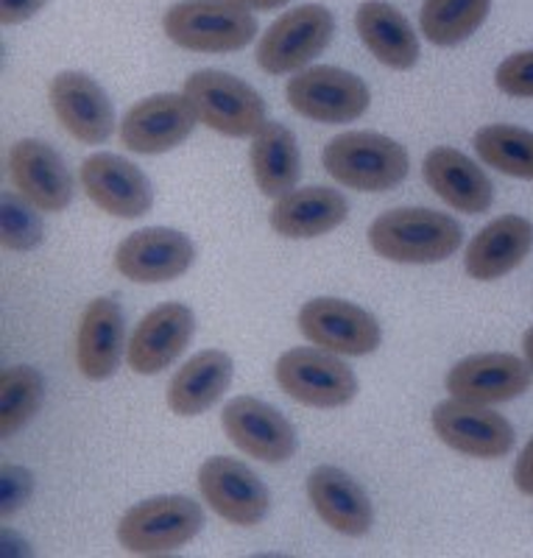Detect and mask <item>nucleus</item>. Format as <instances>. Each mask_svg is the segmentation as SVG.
<instances>
[{
    "label": "nucleus",
    "mask_w": 533,
    "mask_h": 558,
    "mask_svg": "<svg viewBox=\"0 0 533 558\" xmlns=\"http://www.w3.org/2000/svg\"><path fill=\"white\" fill-rule=\"evenodd\" d=\"M461 243V223L427 207L388 209L368 227V246L375 248L377 257L402 266L445 263Z\"/></svg>",
    "instance_id": "nucleus-1"
},
{
    "label": "nucleus",
    "mask_w": 533,
    "mask_h": 558,
    "mask_svg": "<svg viewBox=\"0 0 533 558\" xmlns=\"http://www.w3.org/2000/svg\"><path fill=\"white\" fill-rule=\"evenodd\" d=\"M324 171L358 193H386L411 171L405 146L380 132H343L322 151Z\"/></svg>",
    "instance_id": "nucleus-2"
},
{
    "label": "nucleus",
    "mask_w": 533,
    "mask_h": 558,
    "mask_svg": "<svg viewBox=\"0 0 533 558\" xmlns=\"http://www.w3.org/2000/svg\"><path fill=\"white\" fill-rule=\"evenodd\" d=\"M168 39L184 51L235 53L246 48L261 26L235 0H182L162 17Z\"/></svg>",
    "instance_id": "nucleus-3"
},
{
    "label": "nucleus",
    "mask_w": 533,
    "mask_h": 558,
    "mask_svg": "<svg viewBox=\"0 0 533 558\" xmlns=\"http://www.w3.org/2000/svg\"><path fill=\"white\" fill-rule=\"evenodd\" d=\"M204 527V511L184 495H162L132 506L118 522V542L132 556H168L191 545Z\"/></svg>",
    "instance_id": "nucleus-4"
},
{
    "label": "nucleus",
    "mask_w": 533,
    "mask_h": 558,
    "mask_svg": "<svg viewBox=\"0 0 533 558\" xmlns=\"http://www.w3.org/2000/svg\"><path fill=\"white\" fill-rule=\"evenodd\" d=\"M184 96L196 109L198 123L223 137H254L268 123L261 93L223 70L193 73L184 82Z\"/></svg>",
    "instance_id": "nucleus-5"
},
{
    "label": "nucleus",
    "mask_w": 533,
    "mask_h": 558,
    "mask_svg": "<svg viewBox=\"0 0 533 558\" xmlns=\"http://www.w3.org/2000/svg\"><path fill=\"white\" fill-rule=\"evenodd\" d=\"M336 34V17L322 3H305L277 17L257 43V64L268 76H286L311 68L327 51Z\"/></svg>",
    "instance_id": "nucleus-6"
},
{
    "label": "nucleus",
    "mask_w": 533,
    "mask_h": 558,
    "mask_svg": "<svg viewBox=\"0 0 533 558\" xmlns=\"http://www.w3.org/2000/svg\"><path fill=\"white\" fill-rule=\"evenodd\" d=\"M286 101L293 112L316 123H352L372 104L366 82L332 64H313L299 70L286 84Z\"/></svg>",
    "instance_id": "nucleus-7"
},
{
    "label": "nucleus",
    "mask_w": 533,
    "mask_h": 558,
    "mask_svg": "<svg viewBox=\"0 0 533 558\" xmlns=\"http://www.w3.org/2000/svg\"><path fill=\"white\" fill-rule=\"evenodd\" d=\"M274 375L291 400L307 408H343L355 400L358 377L341 355L327 349H288L280 355Z\"/></svg>",
    "instance_id": "nucleus-8"
},
{
    "label": "nucleus",
    "mask_w": 533,
    "mask_h": 558,
    "mask_svg": "<svg viewBox=\"0 0 533 558\" xmlns=\"http://www.w3.org/2000/svg\"><path fill=\"white\" fill-rule=\"evenodd\" d=\"M299 332L327 352L341 357L372 355L383 341L377 318L347 299H311L299 311Z\"/></svg>",
    "instance_id": "nucleus-9"
},
{
    "label": "nucleus",
    "mask_w": 533,
    "mask_h": 558,
    "mask_svg": "<svg viewBox=\"0 0 533 558\" xmlns=\"http://www.w3.org/2000/svg\"><path fill=\"white\" fill-rule=\"evenodd\" d=\"M433 430L450 450L481 461L506 458L517 441L514 427L502 413L456 397L433 408Z\"/></svg>",
    "instance_id": "nucleus-10"
},
{
    "label": "nucleus",
    "mask_w": 533,
    "mask_h": 558,
    "mask_svg": "<svg viewBox=\"0 0 533 558\" xmlns=\"http://www.w3.org/2000/svg\"><path fill=\"white\" fill-rule=\"evenodd\" d=\"M198 492L204 502L232 525H261L268 514V488L238 458H207L198 470Z\"/></svg>",
    "instance_id": "nucleus-11"
},
{
    "label": "nucleus",
    "mask_w": 533,
    "mask_h": 558,
    "mask_svg": "<svg viewBox=\"0 0 533 558\" xmlns=\"http://www.w3.org/2000/svg\"><path fill=\"white\" fill-rule=\"evenodd\" d=\"M229 441L263 463H286L296 452V430L280 411L257 397H235L221 411Z\"/></svg>",
    "instance_id": "nucleus-12"
},
{
    "label": "nucleus",
    "mask_w": 533,
    "mask_h": 558,
    "mask_svg": "<svg viewBox=\"0 0 533 558\" xmlns=\"http://www.w3.org/2000/svg\"><path fill=\"white\" fill-rule=\"evenodd\" d=\"M87 198L114 218H143L154 204V187L141 168L121 154H89L78 168Z\"/></svg>",
    "instance_id": "nucleus-13"
},
{
    "label": "nucleus",
    "mask_w": 533,
    "mask_h": 558,
    "mask_svg": "<svg viewBox=\"0 0 533 558\" xmlns=\"http://www.w3.org/2000/svg\"><path fill=\"white\" fill-rule=\"evenodd\" d=\"M196 260V246L184 232L152 227L132 232L114 248V268L137 286H159L182 277Z\"/></svg>",
    "instance_id": "nucleus-14"
},
{
    "label": "nucleus",
    "mask_w": 533,
    "mask_h": 558,
    "mask_svg": "<svg viewBox=\"0 0 533 558\" xmlns=\"http://www.w3.org/2000/svg\"><path fill=\"white\" fill-rule=\"evenodd\" d=\"M198 123V114L187 96L159 93L134 104L121 121L123 146L134 154H166L182 146Z\"/></svg>",
    "instance_id": "nucleus-15"
},
{
    "label": "nucleus",
    "mask_w": 533,
    "mask_h": 558,
    "mask_svg": "<svg viewBox=\"0 0 533 558\" xmlns=\"http://www.w3.org/2000/svg\"><path fill=\"white\" fill-rule=\"evenodd\" d=\"M533 372L528 361L508 352H481L458 361L447 375L450 397L475 405L511 402L531 388Z\"/></svg>",
    "instance_id": "nucleus-16"
},
{
    "label": "nucleus",
    "mask_w": 533,
    "mask_h": 558,
    "mask_svg": "<svg viewBox=\"0 0 533 558\" xmlns=\"http://www.w3.org/2000/svg\"><path fill=\"white\" fill-rule=\"evenodd\" d=\"M196 332V316L182 302H166L154 307L134 327L132 341L126 347V357L132 372L137 375H159L166 372L184 349L191 347Z\"/></svg>",
    "instance_id": "nucleus-17"
},
{
    "label": "nucleus",
    "mask_w": 533,
    "mask_h": 558,
    "mask_svg": "<svg viewBox=\"0 0 533 558\" xmlns=\"http://www.w3.org/2000/svg\"><path fill=\"white\" fill-rule=\"evenodd\" d=\"M59 126L78 143L101 146L114 132V109L101 87L87 73L64 70L48 89Z\"/></svg>",
    "instance_id": "nucleus-18"
},
{
    "label": "nucleus",
    "mask_w": 533,
    "mask_h": 558,
    "mask_svg": "<svg viewBox=\"0 0 533 558\" xmlns=\"http://www.w3.org/2000/svg\"><path fill=\"white\" fill-rule=\"evenodd\" d=\"M9 173L20 198L39 213H62L73 202V177L64 159L43 140H20L9 154Z\"/></svg>",
    "instance_id": "nucleus-19"
},
{
    "label": "nucleus",
    "mask_w": 533,
    "mask_h": 558,
    "mask_svg": "<svg viewBox=\"0 0 533 558\" xmlns=\"http://www.w3.org/2000/svg\"><path fill=\"white\" fill-rule=\"evenodd\" d=\"M422 173L433 193H436L447 207L467 213V216H483L495 202V187L477 162H472L467 154L458 148L438 146L427 151L422 162Z\"/></svg>",
    "instance_id": "nucleus-20"
},
{
    "label": "nucleus",
    "mask_w": 533,
    "mask_h": 558,
    "mask_svg": "<svg viewBox=\"0 0 533 558\" xmlns=\"http://www.w3.org/2000/svg\"><path fill=\"white\" fill-rule=\"evenodd\" d=\"M307 497L324 525L343 536H366L375 525V508L363 486L338 466H316L307 477Z\"/></svg>",
    "instance_id": "nucleus-21"
},
{
    "label": "nucleus",
    "mask_w": 533,
    "mask_h": 558,
    "mask_svg": "<svg viewBox=\"0 0 533 558\" xmlns=\"http://www.w3.org/2000/svg\"><path fill=\"white\" fill-rule=\"evenodd\" d=\"M347 216H350L347 196L341 191L316 184V187H302V191H291L277 198L268 213V223L280 238L311 241L341 227Z\"/></svg>",
    "instance_id": "nucleus-22"
},
{
    "label": "nucleus",
    "mask_w": 533,
    "mask_h": 558,
    "mask_svg": "<svg viewBox=\"0 0 533 558\" xmlns=\"http://www.w3.org/2000/svg\"><path fill=\"white\" fill-rule=\"evenodd\" d=\"M533 248V223L522 216L489 221L467 246L463 268L477 282H495L522 266Z\"/></svg>",
    "instance_id": "nucleus-23"
},
{
    "label": "nucleus",
    "mask_w": 533,
    "mask_h": 558,
    "mask_svg": "<svg viewBox=\"0 0 533 558\" xmlns=\"http://www.w3.org/2000/svg\"><path fill=\"white\" fill-rule=\"evenodd\" d=\"M123 311L114 299H93L78 324L76 363L87 380L101 383L118 372L123 357Z\"/></svg>",
    "instance_id": "nucleus-24"
},
{
    "label": "nucleus",
    "mask_w": 533,
    "mask_h": 558,
    "mask_svg": "<svg viewBox=\"0 0 533 558\" xmlns=\"http://www.w3.org/2000/svg\"><path fill=\"white\" fill-rule=\"evenodd\" d=\"M355 28L372 57L391 70H411L420 62V37L400 9L386 0H366L355 12Z\"/></svg>",
    "instance_id": "nucleus-25"
},
{
    "label": "nucleus",
    "mask_w": 533,
    "mask_h": 558,
    "mask_svg": "<svg viewBox=\"0 0 533 558\" xmlns=\"http://www.w3.org/2000/svg\"><path fill=\"white\" fill-rule=\"evenodd\" d=\"M235 363L221 349H204L179 368L168 383V408L177 416H198L218 405L232 383Z\"/></svg>",
    "instance_id": "nucleus-26"
},
{
    "label": "nucleus",
    "mask_w": 533,
    "mask_h": 558,
    "mask_svg": "<svg viewBox=\"0 0 533 558\" xmlns=\"http://www.w3.org/2000/svg\"><path fill=\"white\" fill-rule=\"evenodd\" d=\"M249 162H252L254 182L263 196H286L302 177V154H299L296 137L282 123H266L254 134Z\"/></svg>",
    "instance_id": "nucleus-27"
},
{
    "label": "nucleus",
    "mask_w": 533,
    "mask_h": 558,
    "mask_svg": "<svg viewBox=\"0 0 533 558\" xmlns=\"http://www.w3.org/2000/svg\"><path fill=\"white\" fill-rule=\"evenodd\" d=\"M492 0H425L420 12L422 37L438 48L461 45L486 23Z\"/></svg>",
    "instance_id": "nucleus-28"
},
{
    "label": "nucleus",
    "mask_w": 533,
    "mask_h": 558,
    "mask_svg": "<svg viewBox=\"0 0 533 558\" xmlns=\"http://www.w3.org/2000/svg\"><path fill=\"white\" fill-rule=\"evenodd\" d=\"M477 157L495 171L514 179H533V132L508 123H492L477 129L475 134Z\"/></svg>",
    "instance_id": "nucleus-29"
},
{
    "label": "nucleus",
    "mask_w": 533,
    "mask_h": 558,
    "mask_svg": "<svg viewBox=\"0 0 533 558\" xmlns=\"http://www.w3.org/2000/svg\"><path fill=\"white\" fill-rule=\"evenodd\" d=\"M43 393L45 380L37 368H3V375H0V433H3V438H12L37 416L39 405H43Z\"/></svg>",
    "instance_id": "nucleus-30"
},
{
    "label": "nucleus",
    "mask_w": 533,
    "mask_h": 558,
    "mask_svg": "<svg viewBox=\"0 0 533 558\" xmlns=\"http://www.w3.org/2000/svg\"><path fill=\"white\" fill-rule=\"evenodd\" d=\"M37 213L39 209L26 198L17 202L14 196H3V243L7 248L28 252L43 243V223H39Z\"/></svg>",
    "instance_id": "nucleus-31"
},
{
    "label": "nucleus",
    "mask_w": 533,
    "mask_h": 558,
    "mask_svg": "<svg viewBox=\"0 0 533 558\" xmlns=\"http://www.w3.org/2000/svg\"><path fill=\"white\" fill-rule=\"evenodd\" d=\"M495 84L511 98H533V51L502 59L495 73Z\"/></svg>",
    "instance_id": "nucleus-32"
},
{
    "label": "nucleus",
    "mask_w": 533,
    "mask_h": 558,
    "mask_svg": "<svg viewBox=\"0 0 533 558\" xmlns=\"http://www.w3.org/2000/svg\"><path fill=\"white\" fill-rule=\"evenodd\" d=\"M3 517H9L14 508H20L32 495V475L17 466H3Z\"/></svg>",
    "instance_id": "nucleus-33"
},
{
    "label": "nucleus",
    "mask_w": 533,
    "mask_h": 558,
    "mask_svg": "<svg viewBox=\"0 0 533 558\" xmlns=\"http://www.w3.org/2000/svg\"><path fill=\"white\" fill-rule=\"evenodd\" d=\"M48 0H0V20L3 26H17L32 20Z\"/></svg>",
    "instance_id": "nucleus-34"
},
{
    "label": "nucleus",
    "mask_w": 533,
    "mask_h": 558,
    "mask_svg": "<svg viewBox=\"0 0 533 558\" xmlns=\"http://www.w3.org/2000/svg\"><path fill=\"white\" fill-rule=\"evenodd\" d=\"M514 486L522 495L533 497V436L525 447H522L520 458L514 463Z\"/></svg>",
    "instance_id": "nucleus-35"
},
{
    "label": "nucleus",
    "mask_w": 533,
    "mask_h": 558,
    "mask_svg": "<svg viewBox=\"0 0 533 558\" xmlns=\"http://www.w3.org/2000/svg\"><path fill=\"white\" fill-rule=\"evenodd\" d=\"M235 3L246 9H257V12H274V9L288 7V0H235Z\"/></svg>",
    "instance_id": "nucleus-36"
},
{
    "label": "nucleus",
    "mask_w": 533,
    "mask_h": 558,
    "mask_svg": "<svg viewBox=\"0 0 533 558\" xmlns=\"http://www.w3.org/2000/svg\"><path fill=\"white\" fill-rule=\"evenodd\" d=\"M522 349H525V361L533 372V327L525 332V338H522Z\"/></svg>",
    "instance_id": "nucleus-37"
}]
</instances>
